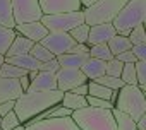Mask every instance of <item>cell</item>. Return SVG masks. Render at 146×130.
<instances>
[{
  "label": "cell",
  "instance_id": "obj_35",
  "mask_svg": "<svg viewBox=\"0 0 146 130\" xmlns=\"http://www.w3.org/2000/svg\"><path fill=\"white\" fill-rule=\"evenodd\" d=\"M134 70H136L137 86H146V60L134 62Z\"/></svg>",
  "mask_w": 146,
  "mask_h": 130
},
{
  "label": "cell",
  "instance_id": "obj_25",
  "mask_svg": "<svg viewBox=\"0 0 146 130\" xmlns=\"http://www.w3.org/2000/svg\"><path fill=\"white\" fill-rule=\"evenodd\" d=\"M16 34H17V33H16L14 29L0 26V55L5 56L9 46L12 45V41H14V38H16Z\"/></svg>",
  "mask_w": 146,
  "mask_h": 130
},
{
  "label": "cell",
  "instance_id": "obj_41",
  "mask_svg": "<svg viewBox=\"0 0 146 130\" xmlns=\"http://www.w3.org/2000/svg\"><path fill=\"white\" fill-rule=\"evenodd\" d=\"M12 110H14V101H4V103H0V116L7 115Z\"/></svg>",
  "mask_w": 146,
  "mask_h": 130
},
{
  "label": "cell",
  "instance_id": "obj_10",
  "mask_svg": "<svg viewBox=\"0 0 146 130\" xmlns=\"http://www.w3.org/2000/svg\"><path fill=\"white\" fill-rule=\"evenodd\" d=\"M23 127H24V130H81L70 116L46 118V120L26 123V125H23Z\"/></svg>",
  "mask_w": 146,
  "mask_h": 130
},
{
  "label": "cell",
  "instance_id": "obj_33",
  "mask_svg": "<svg viewBox=\"0 0 146 130\" xmlns=\"http://www.w3.org/2000/svg\"><path fill=\"white\" fill-rule=\"evenodd\" d=\"M122 67H124V63L119 62V60L113 56L112 60H108V62L105 63V74H107V76H112V77H120Z\"/></svg>",
  "mask_w": 146,
  "mask_h": 130
},
{
  "label": "cell",
  "instance_id": "obj_17",
  "mask_svg": "<svg viewBox=\"0 0 146 130\" xmlns=\"http://www.w3.org/2000/svg\"><path fill=\"white\" fill-rule=\"evenodd\" d=\"M33 45H35V43H33L31 39L24 38L23 34H16V38H14L12 45L9 46V50H7V53H5V58H9V56L26 55V53H29V51H31Z\"/></svg>",
  "mask_w": 146,
  "mask_h": 130
},
{
  "label": "cell",
  "instance_id": "obj_8",
  "mask_svg": "<svg viewBox=\"0 0 146 130\" xmlns=\"http://www.w3.org/2000/svg\"><path fill=\"white\" fill-rule=\"evenodd\" d=\"M53 56H60L64 53H69L70 48L76 45V41L69 36V33H48L41 41H40Z\"/></svg>",
  "mask_w": 146,
  "mask_h": 130
},
{
  "label": "cell",
  "instance_id": "obj_20",
  "mask_svg": "<svg viewBox=\"0 0 146 130\" xmlns=\"http://www.w3.org/2000/svg\"><path fill=\"white\" fill-rule=\"evenodd\" d=\"M60 104L64 108H69L70 111H76V110H81V108H86L88 106L86 96H79V94H74V93H70V91L64 93Z\"/></svg>",
  "mask_w": 146,
  "mask_h": 130
},
{
  "label": "cell",
  "instance_id": "obj_3",
  "mask_svg": "<svg viewBox=\"0 0 146 130\" xmlns=\"http://www.w3.org/2000/svg\"><path fill=\"white\" fill-rule=\"evenodd\" d=\"M146 21V0H129V2L119 11L112 26L115 28L117 34L129 36V33Z\"/></svg>",
  "mask_w": 146,
  "mask_h": 130
},
{
  "label": "cell",
  "instance_id": "obj_42",
  "mask_svg": "<svg viewBox=\"0 0 146 130\" xmlns=\"http://www.w3.org/2000/svg\"><path fill=\"white\" fill-rule=\"evenodd\" d=\"M70 93H74V94H79V96H88V82L76 86L74 89H70Z\"/></svg>",
  "mask_w": 146,
  "mask_h": 130
},
{
  "label": "cell",
  "instance_id": "obj_34",
  "mask_svg": "<svg viewBox=\"0 0 146 130\" xmlns=\"http://www.w3.org/2000/svg\"><path fill=\"white\" fill-rule=\"evenodd\" d=\"M129 41L132 45H139V43H146V31H144V24L136 26L131 33H129Z\"/></svg>",
  "mask_w": 146,
  "mask_h": 130
},
{
  "label": "cell",
  "instance_id": "obj_28",
  "mask_svg": "<svg viewBox=\"0 0 146 130\" xmlns=\"http://www.w3.org/2000/svg\"><path fill=\"white\" fill-rule=\"evenodd\" d=\"M29 55L33 56V58H36L40 63H45V62H48V60H52V58H55L41 43H35L33 45V48H31V51H29Z\"/></svg>",
  "mask_w": 146,
  "mask_h": 130
},
{
  "label": "cell",
  "instance_id": "obj_38",
  "mask_svg": "<svg viewBox=\"0 0 146 130\" xmlns=\"http://www.w3.org/2000/svg\"><path fill=\"white\" fill-rule=\"evenodd\" d=\"M132 55L136 56V60H146V43H139V45H132L131 46Z\"/></svg>",
  "mask_w": 146,
  "mask_h": 130
},
{
  "label": "cell",
  "instance_id": "obj_31",
  "mask_svg": "<svg viewBox=\"0 0 146 130\" xmlns=\"http://www.w3.org/2000/svg\"><path fill=\"white\" fill-rule=\"evenodd\" d=\"M95 82H98V84H102V86H105V87H108V89H112V91H119L122 86H124V82L120 81V77H112V76H102V77H98V79H95Z\"/></svg>",
  "mask_w": 146,
  "mask_h": 130
},
{
  "label": "cell",
  "instance_id": "obj_16",
  "mask_svg": "<svg viewBox=\"0 0 146 130\" xmlns=\"http://www.w3.org/2000/svg\"><path fill=\"white\" fill-rule=\"evenodd\" d=\"M105 63L107 62H103V60L88 56V60L81 65V72L86 76L88 81H95V79L105 76Z\"/></svg>",
  "mask_w": 146,
  "mask_h": 130
},
{
  "label": "cell",
  "instance_id": "obj_47",
  "mask_svg": "<svg viewBox=\"0 0 146 130\" xmlns=\"http://www.w3.org/2000/svg\"><path fill=\"white\" fill-rule=\"evenodd\" d=\"M14 130H24V127H23V125H19V127H17V128H14Z\"/></svg>",
  "mask_w": 146,
  "mask_h": 130
},
{
  "label": "cell",
  "instance_id": "obj_7",
  "mask_svg": "<svg viewBox=\"0 0 146 130\" xmlns=\"http://www.w3.org/2000/svg\"><path fill=\"white\" fill-rule=\"evenodd\" d=\"M16 24L35 22L41 19V9L38 0H11Z\"/></svg>",
  "mask_w": 146,
  "mask_h": 130
},
{
  "label": "cell",
  "instance_id": "obj_6",
  "mask_svg": "<svg viewBox=\"0 0 146 130\" xmlns=\"http://www.w3.org/2000/svg\"><path fill=\"white\" fill-rule=\"evenodd\" d=\"M40 22L48 29V33H55V31L69 33L79 24H84V14L83 11H74V12H62L53 16H41Z\"/></svg>",
  "mask_w": 146,
  "mask_h": 130
},
{
  "label": "cell",
  "instance_id": "obj_2",
  "mask_svg": "<svg viewBox=\"0 0 146 130\" xmlns=\"http://www.w3.org/2000/svg\"><path fill=\"white\" fill-rule=\"evenodd\" d=\"M70 118L76 121L81 130H117L112 110L86 106L72 111Z\"/></svg>",
  "mask_w": 146,
  "mask_h": 130
},
{
  "label": "cell",
  "instance_id": "obj_27",
  "mask_svg": "<svg viewBox=\"0 0 146 130\" xmlns=\"http://www.w3.org/2000/svg\"><path fill=\"white\" fill-rule=\"evenodd\" d=\"M90 56L91 58H98V60H103V62H108L113 58V55L110 53L107 43H100V45H91L90 46Z\"/></svg>",
  "mask_w": 146,
  "mask_h": 130
},
{
  "label": "cell",
  "instance_id": "obj_46",
  "mask_svg": "<svg viewBox=\"0 0 146 130\" xmlns=\"http://www.w3.org/2000/svg\"><path fill=\"white\" fill-rule=\"evenodd\" d=\"M4 62H5V56H4V55H0V65H2Z\"/></svg>",
  "mask_w": 146,
  "mask_h": 130
},
{
  "label": "cell",
  "instance_id": "obj_4",
  "mask_svg": "<svg viewBox=\"0 0 146 130\" xmlns=\"http://www.w3.org/2000/svg\"><path fill=\"white\" fill-rule=\"evenodd\" d=\"M113 108L122 111V113H125L127 116H131L136 121L137 118L146 115V98H144V93L137 86L124 84L117 91V99H115Z\"/></svg>",
  "mask_w": 146,
  "mask_h": 130
},
{
  "label": "cell",
  "instance_id": "obj_30",
  "mask_svg": "<svg viewBox=\"0 0 146 130\" xmlns=\"http://www.w3.org/2000/svg\"><path fill=\"white\" fill-rule=\"evenodd\" d=\"M120 81H122L124 84H129V86H137L134 63H124L122 72H120Z\"/></svg>",
  "mask_w": 146,
  "mask_h": 130
},
{
  "label": "cell",
  "instance_id": "obj_36",
  "mask_svg": "<svg viewBox=\"0 0 146 130\" xmlns=\"http://www.w3.org/2000/svg\"><path fill=\"white\" fill-rule=\"evenodd\" d=\"M86 103L88 106L93 108H103V110H113V104L107 99H100V98H93V96H86Z\"/></svg>",
  "mask_w": 146,
  "mask_h": 130
},
{
  "label": "cell",
  "instance_id": "obj_48",
  "mask_svg": "<svg viewBox=\"0 0 146 130\" xmlns=\"http://www.w3.org/2000/svg\"><path fill=\"white\" fill-rule=\"evenodd\" d=\"M0 121H2V116H0Z\"/></svg>",
  "mask_w": 146,
  "mask_h": 130
},
{
  "label": "cell",
  "instance_id": "obj_15",
  "mask_svg": "<svg viewBox=\"0 0 146 130\" xmlns=\"http://www.w3.org/2000/svg\"><path fill=\"white\" fill-rule=\"evenodd\" d=\"M53 89H57L55 74H50L45 70H38L28 87V91H53Z\"/></svg>",
  "mask_w": 146,
  "mask_h": 130
},
{
  "label": "cell",
  "instance_id": "obj_5",
  "mask_svg": "<svg viewBox=\"0 0 146 130\" xmlns=\"http://www.w3.org/2000/svg\"><path fill=\"white\" fill-rule=\"evenodd\" d=\"M129 2V0H96L90 7L83 9L84 14V24L95 26V24H105L112 22L119 11Z\"/></svg>",
  "mask_w": 146,
  "mask_h": 130
},
{
  "label": "cell",
  "instance_id": "obj_40",
  "mask_svg": "<svg viewBox=\"0 0 146 130\" xmlns=\"http://www.w3.org/2000/svg\"><path fill=\"white\" fill-rule=\"evenodd\" d=\"M69 53H76V55H90V46L83 45V43H76L74 46L70 48Z\"/></svg>",
  "mask_w": 146,
  "mask_h": 130
},
{
  "label": "cell",
  "instance_id": "obj_22",
  "mask_svg": "<svg viewBox=\"0 0 146 130\" xmlns=\"http://www.w3.org/2000/svg\"><path fill=\"white\" fill-rule=\"evenodd\" d=\"M0 26L4 28H16L14 21V12H12V4L11 0H0Z\"/></svg>",
  "mask_w": 146,
  "mask_h": 130
},
{
  "label": "cell",
  "instance_id": "obj_11",
  "mask_svg": "<svg viewBox=\"0 0 146 130\" xmlns=\"http://www.w3.org/2000/svg\"><path fill=\"white\" fill-rule=\"evenodd\" d=\"M38 2H40V9L43 16L83 11L81 0H38Z\"/></svg>",
  "mask_w": 146,
  "mask_h": 130
},
{
  "label": "cell",
  "instance_id": "obj_12",
  "mask_svg": "<svg viewBox=\"0 0 146 130\" xmlns=\"http://www.w3.org/2000/svg\"><path fill=\"white\" fill-rule=\"evenodd\" d=\"M117 34L115 28L112 26V22H105V24H95L90 26V34H88V41L86 45H100V43H107L110 38H113Z\"/></svg>",
  "mask_w": 146,
  "mask_h": 130
},
{
  "label": "cell",
  "instance_id": "obj_26",
  "mask_svg": "<svg viewBox=\"0 0 146 130\" xmlns=\"http://www.w3.org/2000/svg\"><path fill=\"white\" fill-rule=\"evenodd\" d=\"M28 70L21 69V67H16V65L12 63H7L4 62L2 65H0V77H9V79H19L23 76H26Z\"/></svg>",
  "mask_w": 146,
  "mask_h": 130
},
{
  "label": "cell",
  "instance_id": "obj_29",
  "mask_svg": "<svg viewBox=\"0 0 146 130\" xmlns=\"http://www.w3.org/2000/svg\"><path fill=\"white\" fill-rule=\"evenodd\" d=\"M88 34H90V26L88 24H79L78 28H74V29L69 31V36L72 39H74L76 43H83V45H86Z\"/></svg>",
  "mask_w": 146,
  "mask_h": 130
},
{
  "label": "cell",
  "instance_id": "obj_9",
  "mask_svg": "<svg viewBox=\"0 0 146 130\" xmlns=\"http://www.w3.org/2000/svg\"><path fill=\"white\" fill-rule=\"evenodd\" d=\"M55 79H57V89L62 93H67L79 84L88 82L81 69H58V72L55 74Z\"/></svg>",
  "mask_w": 146,
  "mask_h": 130
},
{
  "label": "cell",
  "instance_id": "obj_43",
  "mask_svg": "<svg viewBox=\"0 0 146 130\" xmlns=\"http://www.w3.org/2000/svg\"><path fill=\"white\" fill-rule=\"evenodd\" d=\"M17 81H19V86H21L23 93H26V91H28V87H29V82H31V79L28 77V74H26V76H23V77H19Z\"/></svg>",
  "mask_w": 146,
  "mask_h": 130
},
{
  "label": "cell",
  "instance_id": "obj_37",
  "mask_svg": "<svg viewBox=\"0 0 146 130\" xmlns=\"http://www.w3.org/2000/svg\"><path fill=\"white\" fill-rule=\"evenodd\" d=\"M58 69H60V65H58L57 58H52V60H48V62L40 65V70H45V72H50V74H57Z\"/></svg>",
  "mask_w": 146,
  "mask_h": 130
},
{
  "label": "cell",
  "instance_id": "obj_24",
  "mask_svg": "<svg viewBox=\"0 0 146 130\" xmlns=\"http://www.w3.org/2000/svg\"><path fill=\"white\" fill-rule=\"evenodd\" d=\"M88 96H93V98H100V99H107L110 101V96H112V89L95 82V81H88Z\"/></svg>",
  "mask_w": 146,
  "mask_h": 130
},
{
  "label": "cell",
  "instance_id": "obj_44",
  "mask_svg": "<svg viewBox=\"0 0 146 130\" xmlns=\"http://www.w3.org/2000/svg\"><path fill=\"white\" fill-rule=\"evenodd\" d=\"M136 128L137 130H146V115H143L141 118L136 120Z\"/></svg>",
  "mask_w": 146,
  "mask_h": 130
},
{
  "label": "cell",
  "instance_id": "obj_1",
  "mask_svg": "<svg viewBox=\"0 0 146 130\" xmlns=\"http://www.w3.org/2000/svg\"><path fill=\"white\" fill-rule=\"evenodd\" d=\"M64 93L58 89L53 91H26L14 101V113L17 115L21 125L33 120L41 111L55 106L62 101Z\"/></svg>",
  "mask_w": 146,
  "mask_h": 130
},
{
  "label": "cell",
  "instance_id": "obj_45",
  "mask_svg": "<svg viewBox=\"0 0 146 130\" xmlns=\"http://www.w3.org/2000/svg\"><path fill=\"white\" fill-rule=\"evenodd\" d=\"M96 0H81V5H83V9H86V7H90L91 4H95Z\"/></svg>",
  "mask_w": 146,
  "mask_h": 130
},
{
  "label": "cell",
  "instance_id": "obj_18",
  "mask_svg": "<svg viewBox=\"0 0 146 130\" xmlns=\"http://www.w3.org/2000/svg\"><path fill=\"white\" fill-rule=\"evenodd\" d=\"M90 55H76V53H64L60 56H55L58 60L60 69H81V65L88 60Z\"/></svg>",
  "mask_w": 146,
  "mask_h": 130
},
{
  "label": "cell",
  "instance_id": "obj_21",
  "mask_svg": "<svg viewBox=\"0 0 146 130\" xmlns=\"http://www.w3.org/2000/svg\"><path fill=\"white\" fill-rule=\"evenodd\" d=\"M107 46H108L110 53L115 56V55H119V53H122V51H127V50H131L132 43L129 41V38H127V36L115 34L113 38H110V39L107 41Z\"/></svg>",
  "mask_w": 146,
  "mask_h": 130
},
{
  "label": "cell",
  "instance_id": "obj_19",
  "mask_svg": "<svg viewBox=\"0 0 146 130\" xmlns=\"http://www.w3.org/2000/svg\"><path fill=\"white\" fill-rule=\"evenodd\" d=\"M5 62L7 63H12V65H16V67H21V69H24V70H40V62L36 60V58H33L29 53H26V55H19V56H9V58H5Z\"/></svg>",
  "mask_w": 146,
  "mask_h": 130
},
{
  "label": "cell",
  "instance_id": "obj_14",
  "mask_svg": "<svg viewBox=\"0 0 146 130\" xmlns=\"http://www.w3.org/2000/svg\"><path fill=\"white\" fill-rule=\"evenodd\" d=\"M21 94H23V89H21L17 79L0 77V103H4V101H16Z\"/></svg>",
  "mask_w": 146,
  "mask_h": 130
},
{
  "label": "cell",
  "instance_id": "obj_23",
  "mask_svg": "<svg viewBox=\"0 0 146 130\" xmlns=\"http://www.w3.org/2000/svg\"><path fill=\"white\" fill-rule=\"evenodd\" d=\"M112 115H113V120H115V125H117V130H137L136 128V121L127 116L125 113L119 111V110H112Z\"/></svg>",
  "mask_w": 146,
  "mask_h": 130
},
{
  "label": "cell",
  "instance_id": "obj_39",
  "mask_svg": "<svg viewBox=\"0 0 146 130\" xmlns=\"http://www.w3.org/2000/svg\"><path fill=\"white\" fill-rule=\"evenodd\" d=\"M115 58H117L119 62H122V63H134V62H137L131 50H127V51H122V53L115 55Z\"/></svg>",
  "mask_w": 146,
  "mask_h": 130
},
{
  "label": "cell",
  "instance_id": "obj_32",
  "mask_svg": "<svg viewBox=\"0 0 146 130\" xmlns=\"http://www.w3.org/2000/svg\"><path fill=\"white\" fill-rule=\"evenodd\" d=\"M19 125H21V121H19L17 115L14 113V110H12V111H9L7 115L2 116V121H0V130H14Z\"/></svg>",
  "mask_w": 146,
  "mask_h": 130
},
{
  "label": "cell",
  "instance_id": "obj_13",
  "mask_svg": "<svg viewBox=\"0 0 146 130\" xmlns=\"http://www.w3.org/2000/svg\"><path fill=\"white\" fill-rule=\"evenodd\" d=\"M14 31L17 34H23L24 38L31 39L33 43H40L46 34H48V29L40 22V21H35V22H24V24H16Z\"/></svg>",
  "mask_w": 146,
  "mask_h": 130
}]
</instances>
